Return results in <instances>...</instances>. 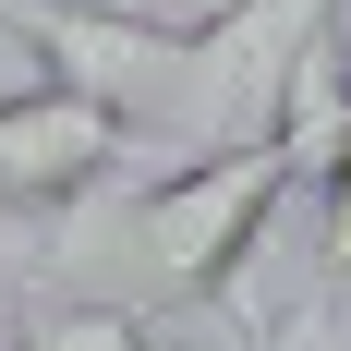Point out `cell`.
Listing matches in <instances>:
<instances>
[{
    "label": "cell",
    "mask_w": 351,
    "mask_h": 351,
    "mask_svg": "<svg viewBox=\"0 0 351 351\" xmlns=\"http://www.w3.org/2000/svg\"><path fill=\"white\" fill-rule=\"evenodd\" d=\"M109 170H121V134L85 97H61V85L0 97V218H49V206H73Z\"/></svg>",
    "instance_id": "6da1fadb"
},
{
    "label": "cell",
    "mask_w": 351,
    "mask_h": 351,
    "mask_svg": "<svg viewBox=\"0 0 351 351\" xmlns=\"http://www.w3.org/2000/svg\"><path fill=\"white\" fill-rule=\"evenodd\" d=\"M12 351H158V315H134V303H36L12 327Z\"/></svg>",
    "instance_id": "7a4b0ae2"
},
{
    "label": "cell",
    "mask_w": 351,
    "mask_h": 351,
    "mask_svg": "<svg viewBox=\"0 0 351 351\" xmlns=\"http://www.w3.org/2000/svg\"><path fill=\"white\" fill-rule=\"evenodd\" d=\"M315 218H327V279H315V303H303V315H327V327H339L351 315V134H339V158H327V182H315Z\"/></svg>",
    "instance_id": "3957f363"
},
{
    "label": "cell",
    "mask_w": 351,
    "mask_h": 351,
    "mask_svg": "<svg viewBox=\"0 0 351 351\" xmlns=\"http://www.w3.org/2000/svg\"><path fill=\"white\" fill-rule=\"evenodd\" d=\"M49 303V254H36V218H0V351H12V327Z\"/></svg>",
    "instance_id": "277c9868"
},
{
    "label": "cell",
    "mask_w": 351,
    "mask_h": 351,
    "mask_svg": "<svg viewBox=\"0 0 351 351\" xmlns=\"http://www.w3.org/2000/svg\"><path fill=\"white\" fill-rule=\"evenodd\" d=\"M158 351H267V327L243 303H218V315H158Z\"/></svg>",
    "instance_id": "5b68a950"
},
{
    "label": "cell",
    "mask_w": 351,
    "mask_h": 351,
    "mask_svg": "<svg viewBox=\"0 0 351 351\" xmlns=\"http://www.w3.org/2000/svg\"><path fill=\"white\" fill-rule=\"evenodd\" d=\"M73 12H97V0H73Z\"/></svg>",
    "instance_id": "8992f818"
},
{
    "label": "cell",
    "mask_w": 351,
    "mask_h": 351,
    "mask_svg": "<svg viewBox=\"0 0 351 351\" xmlns=\"http://www.w3.org/2000/svg\"><path fill=\"white\" fill-rule=\"evenodd\" d=\"M279 351H291V339H279Z\"/></svg>",
    "instance_id": "52a82bcc"
}]
</instances>
